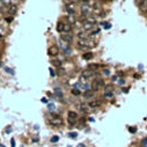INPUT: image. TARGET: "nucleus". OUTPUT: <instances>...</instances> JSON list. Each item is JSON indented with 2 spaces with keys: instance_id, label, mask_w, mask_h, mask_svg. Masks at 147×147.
<instances>
[{
  "instance_id": "nucleus-38",
  "label": "nucleus",
  "mask_w": 147,
  "mask_h": 147,
  "mask_svg": "<svg viewBox=\"0 0 147 147\" xmlns=\"http://www.w3.org/2000/svg\"><path fill=\"white\" fill-rule=\"evenodd\" d=\"M12 20H13V17H7V21H8V22H11Z\"/></svg>"
},
{
  "instance_id": "nucleus-10",
  "label": "nucleus",
  "mask_w": 147,
  "mask_h": 147,
  "mask_svg": "<svg viewBox=\"0 0 147 147\" xmlns=\"http://www.w3.org/2000/svg\"><path fill=\"white\" fill-rule=\"evenodd\" d=\"M94 75V72L93 71H90V69H86V71H83L82 72V77L86 79V78H90V77H93Z\"/></svg>"
},
{
  "instance_id": "nucleus-37",
  "label": "nucleus",
  "mask_w": 147,
  "mask_h": 147,
  "mask_svg": "<svg viewBox=\"0 0 147 147\" xmlns=\"http://www.w3.org/2000/svg\"><path fill=\"white\" fill-rule=\"evenodd\" d=\"M50 72H51V75H52V77H54V72L52 71V69H51V68H50Z\"/></svg>"
},
{
  "instance_id": "nucleus-2",
  "label": "nucleus",
  "mask_w": 147,
  "mask_h": 147,
  "mask_svg": "<svg viewBox=\"0 0 147 147\" xmlns=\"http://www.w3.org/2000/svg\"><path fill=\"white\" fill-rule=\"evenodd\" d=\"M49 123L52 125V126H60V125H63V118L60 117V116H58V115H52V117L51 118H49Z\"/></svg>"
},
{
  "instance_id": "nucleus-30",
  "label": "nucleus",
  "mask_w": 147,
  "mask_h": 147,
  "mask_svg": "<svg viewBox=\"0 0 147 147\" xmlns=\"http://www.w3.org/2000/svg\"><path fill=\"white\" fill-rule=\"evenodd\" d=\"M106 96H107V97H112V96H114V93H112V92H111V93H106Z\"/></svg>"
},
{
  "instance_id": "nucleus-28",
  "label": "nucleus",
  "mask_w": 147,
  "mask_h": 147,
  "mask_svg": "<svg viewBox=\"0 0 147 147\" xmlns=\"http://www.w3.org/2000/svg\"><path fill=\"white\" fill-rule=\"evenodd\" d=\"M129 131H130L131 133H135V132H137V129L132 126V127H130V129H129Z\"/></svg>"
},
{
  "instance_id": "nucleus-20",
  "label": "nucleus",
  "mask_w": 147,
  "mask_h": 147,
  "mask_svg": "<svg viewBox=\"0 0 147 147\" xmlns=\"http://www.w3.org/2000/svg\"><path fill=\"white\" fill-rule=\"evenodd\" d=\"M51 63H52V65H54V66H57V67L61 66V63H60L59 60H53V61H51Z\"/></svg>"
},
{
  "instance_id": "nucleus-35",
  "label": "nucleus",
  "mask_w": 147,
  "mask_h": 147,
  "mask_svg": "<svg viewBox=\"0 0 147 147\" xmlns=\"http://www.w3.org/2000/svg\"><path fill=\"white\" fill-rule=\"evenodd\" d=\"M42 102H43V103H48V100H46L45 97H43V98H42Z\"/></svg>"
},
{
  "instance_id": "nucleus-3",
  "label": "nucleus",
  "mask_w": 147,
  "mask_h": 147,
  "mask_svg": "<svg viewBox=\"0 0 147 147\" xmlns=\"http://www.w3.org/2000/svg\"><path fill=\"white\" fill-rule=\"evenodd\" d=\"M67 122H68L69 125H74L78 122V114L72 111V110L68 111V114H67Z\"/></svg>"
},
{
  "instance_id": "nucleus-21",
  "label": "nucleus",
  "mask_w": 147,
  "mask_h": 147,
  "mask_svg": "<svg viewBox=\"0 0 147 147\" xmlns=\"http://www.w3.org/2000/svg\"><path fill=\"white\" fill-rule=\"evenodd\" d=\"M5 71L7 72V73H9V74H12L13 75L14 74V71L12 69V68H9V67H5Z\"/></svg>"
},
{
  "instance_id": "nucleus-16",
  "label": "nucleus",
  "mask_w": 147,
  "mask_h": 147,
  "mask_svg": "<svg viewBox=\"0 0 147 147\" xmlns=\"http://www.w3.org/2000/svg\"><path fill=\"white\" fill-rule=\"evenodd\" d=\"M16 11H17V6H11V7H8V12H9V14H15L16 13Z\"/></svg>"
},
{
  "instance_id": "nucleus-5",
  "label": "nucleus",
  "mask_w": 147,
  "mask_h": 147,
  "mask_svg": "<svg viewBox=\"0 0 147 147\" xmlns=\"http://www.w3.org/2000/svg\"><path fill=\"white\" fill-rule=\"evenodd\" d=\"M48 53H49V56H52V57L58 56V54H59V48H58L57 45H52V46H50L49 50H48Z\"/></svg>"
},
{
  "instance_id": "nucleus-7",
  "label": "nucleus",
  "mask_w": 147,
  "mask_h": 147,
  "mask_svg": "<svg viewBox=\"0 0 147 147\" xmlns=\"http://www.w3.org/2000/svg\"><path fill=\"white\" fill-rule=\"evenodd\" d=\"M101 104H102V102L100 100H95V101H90L88 106L90 108H97V107H100Z\"/></svg>"
},
{
  "instance_id": "nucleus-22",
  "label": "nucleus",
  "mask_w": 147,
  "mask_h": 147,
  "mask_svg": "<svg viewBox=\"0 0 147 147\" xmlns=\"http://www.w3.org/2000/svg\"><path fill=\"white\" fill-rule=\"evenodd\" d=\"M89 69H96V68H98V65H96V64H90L89 66H88Z\"/></svg>"
},
{
  "instance_id": "nucleus-18",
  "label": "nucleus",
  "mask_w": 147,
  "mask_h": 147,
  "mask_svg": "<svg viewBox=\"0 0 147 147\" xmlns=\"http://www.w3.org/2000/svg\"><path fill=\"white\" fill-rule=\"evenodd\" d=\"M67 19H68V21H69L68 23H71V24H72V23H75V21H77V20H75V16H71V15H68Z\"/></svg>"
},
{
  "instance_id": "nucleus-13",
  "label": "nucleus",
  "mask_w": 147,
  "mask_h": 147,
  "mask_svg": "<svg viewBox=\"0 0 147 147\" xmlns=\"http://www.w3.org/2000/svg\"><path fill=\"white\" fill-rule=\"evenodd\" d=\"M64 22H61V21H59L58 23H57V31L58 33H64Z\"/></svg>"
},
{
  "instance_id": "nucleus-17",
  "label": "nucleus",
  "mask_w": 147,
  "mask_h": 147,
  "mask_svg": "<svg viewBox=\"0 0 147 147\" xmlns=\"http://www.w3.org/2000/svg\"><path fill=\"white\" fill-rule=\"evenodd\" d=\"M78 37H79V40H86V38H89L88 37V35L83 31V33H79L78 34Z\"/></svg>"
},
{
  "instance_id": "nucleus-34",
  "label": "nucleus",
  "mask_w": 147,
  "mask_h": 147,
  "mask_svg": "<svg viewBox=\"0 0 147 147\" xmlns=\"http://www.w3.org/2000/svg\"><path fill=\"white\" fill-rule=\"evenodd\" d=\"M5 5V1H0V9H2V6Z\"/></svg>"
},
{
  "instance_id": "nucleus-19",
  "label": "nucleus",
  "mask_w": 147,
  "mask_h": 147,
  "mask_svg": "<svg viewBox=\"0 0 147 147\" xmlns=\"http://www.w3.org/2000/svg\"><path fill=\"white\" fill-rule=\"evenodd\" d=\"M54 93H56V95H57V96H59V97H63V93H61V90H60V89H58V88H57V89H54Z\"/></svg>"
},
{
  "instance_id": "nucleus-25",
  "label": "nucleus",
  "mask_w": 147,
  "mask_h": 147,
  "mask_svg": "<svg viewBox=\"0 0 147 147\" xmlns=\"http://www.w3.org/2000/svg\"><path fill=\"white\" fill-rule=\"evenodd\" d=\"M141 144H143V147H146V146H147V137H146V138H144V139H143Z\"/></svg>"
},
{
  "instance_id": "nucleus-29",
  "label": "nucleus",
  "mask_w": 147,
  "mask_h": 147,
  "mask_svg": "<svg viewBox=\"0 0 147 147\" xmlns=\"http://www.w3.org/2000/svg\"><path fill=\"white\" fill-rule=\"evenodd\" d=\"M118 83L123 86V85H125V80H124V79H119V80H118Z\"/></svg>"
},
{
  "instance_id": "nucleus-14",
  "label": "nucleus",
  "mask_w": 147,
  "mask_h": 147,
  "mask_svg": "<svg viewBox=\"0 0 147 147\" xmlns=\"http://www.w3.org/2000/svg\"><path fill=\"white\" fill-rule=\"evenodd\" d=\"M94 54L92 52H86V53L82 54V58L85 59V60H90V59H93Z\"/></svg>"
},
{
  "instance_id": "nucleus-36",
  "label": "nucleus",
  "mask_w": 147,
  "mask_h": 147,
  "mask_svg": "<svg viewBox=\"0 0 147 147\" xmlns=\"http://www.w3.org/2000/svg\"><path fill=\"white\" fill-rule=\"evenodd\" d=\"M103 73H104L106 75H109V71H108V69H104V71H103Z\"/></svg>"
},
{
  "instance_id": "nucleus-26",
  "label": "nucleus",
  "mask_w": 147,
  "mask_h": 147,
  "mask_svg": "<svg viewBox=\"0 0 147 147\" xmlns=\"http://www.w3.org/2000/svg\"><path fill=\"white\" fill-rule=\"evenodd\" d=\"M71 93L73 94V95H79V94H80V92H79L78 89H72V92H71Z\"/></svg>"
},
{
  "instance_id": "nucleus-24",
  "label": "nucleus",
  "mask_w": 147,
  "mask_h": 147,
  "mask_svg": "<svg viewBox=\"0 0 147 147\" xmlns=\"http://www.w3.org/2000/svg\"><path fill=\"white\" fill-rule=\"evenodd\" d=\"M68 137H71V138H77V137H78V133H77V132H69V133H68Z\"/></svg>"
},
{
  "instance_id": "nucleus-33",
  "label": "nucleus",
  "mask_w": 147,
  "mask_h": 147,
  "mask_svg": "<svg viewBox=\"0 0 147 147\" xmlns=\"http://www.w3.org/2000/svg\"><path fill=\"white\" fill-rule=\"evenodd\" d=\"M6 132H7V133H11V132H12V129H11V126H8V129L6 130Z\"/></svg>"
},
{
  "instance_id": "nucleus-8",
  "label": "nucleus",
  "mask_w": 147,
  "mask_h": 147,
  "mask_svg": "<svg viewBox=\"0 0 147 147\" xmlns=\"http://www.w3.org/2000/svg\"><path fill=\"white\" fill-rule=\"evenodd\" d=\"M94 95H95V92H93V90L90 89V90H86V92L83 93V97H85V98H93Z\"/></svg>"
},
{
  "instance_id": "nucleus-4",
  "label": "nucleus",
  "mask_w": 147,
  "mask_h": 147,
  "mask_svg": "<svg viewBox=\"0 0 147 147\" xmlns=\"http://www.w3.org/2000/svg\"><path fill=\"white\" fill-rule=\"evenodd\" d=\"M90 86H92V90H93V92H97V90H100V89L102 88V86H104V81L101 80V79L94 80Z\"/></svg>"
},
{
  "instance_id": "nucleus-40",
  "label": "nucleus",
  "mask_w": 147,
  "mask_h": 147,
  "mask_svg": "<svg viewBox=\"0 0 147 147\" xmlns=\"http://www.w3.org/2000/svg\"><path fill=\"white\" fill-rule=\"evenodd\" d=\"M0 147H5V146H4V145H1V144H0Z\"/></svg>"
},
{
  "instance_id": "nucleus-39",
  "label": "nucleus",
  "mask_w": 147,
  "mask_h": 147,
  "mask_svg": "<svg viewBox=\"0 0 147 147\" xmlns=\"http://www.w3.org/2000/svg\"><path fill=\"white\" fill-rule=\"evenodd\" d=\"M78 147H86V146H85L83 144H79V145H78Z\"/></svg>"
},
{
  "instance_id": "nucleus-23",
  "label": "nucleus",
  "mask_w": 147,
  "mask_h": 147,
  "mask_svg": "<svg viewBox=\"0 0 147 147\" xmlns=\"http://www.w3.org/2000/svg\"><path fill=\"white\" fill-rule=\"evenodd\" d=\"M59 140V137L58 135H53L52 138H51V143H57Z\"/></svg>"
},
{
  "instance_id": "nucleus-9",
  "label": "nucleus",
  "mask_w": 147,
  "mask_h": 147,
  "mask_svg": "<svg viewBox=\"0 0 147 147\" xmlns=\"http://www.w3.org/2000/svg\"><path fill=\"white\" fill-rule=\"evenodd\" d=\"M71 31H72V24L66 22L64 24V34H71Z\"/></svg>"
},
{
  "instance_id": "nucleus-15",
  "label": "nucleus",
  "mask_w": 147,
  "mask_h": 147,
  "mask_svg": "<svg viewBox=\"0 0 147 147\" xmlns=\"http://www.w3.org/2000/svg\"><path fill=\"white\" fill-rule=\"evenodd\" d=\"M139 6L141 11H146L147 9V1H139Z\"/></svg>"
},
{
  "instance_id": "nucleus-6",
  "label": "nucleus",
  "mask_w": 147,
  "mask_h": 147,
  "mask_svg": "<svg viewBox=\"0 0 147 147\" xmlns=\"http://www.w3.org/2000/svg\"><path fill=\"white\" fill-rule=\"evenodd\" d=\"M60 38H61V42L69 43V44L73 42V37H72V35H71V34H63V35L60 36Z\"/></svg>"
},
{
  "instance_id": "nucleus-12",
  "label": "nucleus",
  "mask_w": 147,
  "mask_h": 147,
  "mask_svg": "<svg viewBox=\"0 0 147 147\" xmlns=\"http://www.w3.org/2000/svg\"><path fill=\"white\" fill-rule=\"evenodd\" d=\"M93 24H90V23H88V22H83V26H82V29H83V31H87V30H90V29H93Z\"/></svg>"
},
{
  "instance_id": "nucleus-27",
  "label": "nucleus",
  "mask_w": 147,
  "mask_h": 147,
  "mask_svg": "<svg viewBox=\"0 0 147 147\" xmlns=\"http://www.w3.org/2000/svg\"><path fill=\"white\" fill-rule=\"evenodd\" d=\"M58 74H59V75H63V74H65V69H63V68H59V71H58Z\"/></svg>"
},
{
  "instance_id": "nucleus-31",
  "label": "nucleus",
  "mask_w": 147,
  "mask_h": 147,
  "mask_svg": "<svg viewBox=\"0 0 147 147\" xmlns=\"http://www.w3.org/2000/svg\"><path fill=\"white\" fill-rule=\"evenodd\" d=\"M11 145H12V147H15V140H14L13 138L11 139Z\"/></svg>"
},
{
  "instance_id": "nucleus-1",
  "label": "nucleus",
  "mask_w": 147,
  "mask_h": 147,
  "mask_svg": "<svg viewBox=\"0 0 147 147\" xmlns=\"http://www.w3.org/2000/svg\"><path fill=\"white\" fill-rule=\"evenodd\" d=\"M78 46L80 48L81 50H88L90 48L95 46V43L89 38H86V40H79L78 41Z\"/></svg>"
},
{
  "instance_id": "nucleus-11",
  "label": "nucleus",
  "mask_w": 147,
  "mask_h": 147,
  "mask_svg": "<svg viewBox=\"0 0 147 147\" xmlns=\"http://www.w3.org/2000/svg\"><path fill=\"white\" fill-rule=\"evenodd\" d=\"M115 89V87H114V85L112 83H108L104 86V92L106 93H111V90H114Z\"/></svg>"
},
{
  "instance_id": "nucleus-32",
  "label": "nucleus",
  "mask_w": 147,
  "mask_h": 147,
  "mask_svg": "<svg viewBox=\"0 0 147 147\" xmlns=\"http://www.w3.org/2000/svg\"><path fill=\"white\" fill-rule=\"evenodd\" d=\"M53 109H54L53 104H49V110H53Z\"/></svg>"
}]
</instances>
